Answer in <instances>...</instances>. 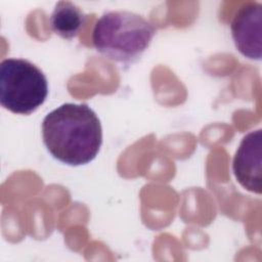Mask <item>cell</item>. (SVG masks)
I'll list each match as a JSON object with an SVG mask.
<instances>
[{"mask_svg":"<svg viewBox=\"0 0 262 262\" xmlns=\"http://www.w3.org/2000/svg\"><path fill=\"white\" fill-rule=\"evenodd\" d=\"M48 95L44 73L23 58H6L0 64V103L17 115H31Z\"/></svg>","mask_w":262,"mask_h":262,"instance_id":"cell-3","label":"cell"},{"mask_svg":"<svg viewBox=\"0 0 262 262\" xmlns=\"http://www.w3.org/2000/svg\"><path fill=\"white\" fill-rule=\"evenodd\" d=\"M236 49L245 57L260 60L262 57V4L244 3L235 12L230 25Z\"/></svg>","mask_w":262,"mask_h":262,"instance_id":"cell-4","label":"cell"},{"mask_svg":"<svg viewBox=\"0 0 262 262\" xmlns=\"http://www.w3.org/2000/svg\"><path fill=\"white\" fill-rule=\"evenodd\" d=\"M86 14L70 1H59L50 15L51 30L66 40H71L79 35L86 23Z\"/></svg>","mask_w":262,"mask_h":262,"instance_id":"cell-6","label":"cell"},{"mask_svg":"<svg viewBox=\"0 0 262 262\" xmlns=\"http://www.w3.org/2000/svg\"><path fill=\"white\" fill-rule=\"evenodd\" d=\"M232 171L236 181L247 190L262 192V130L248 133L241 141L233 161Z\"/></svg>","mask_w":262,"mask_h":262,"instance_id":"cell-5","label":"cell"},{"mask_svg":"<svg viewBox=\"0 0 262 262\" xmlns=\"http://www.w3.org/2000/svg\"><path fill=\"white\" fill-rule=\"evenodd\" d=\"M43 142L50 155L70 166L90 163L102 144V128L86 103H63L42 122Z\"/></svg>","mask_w":262,"mask_h":262,"instance_id":"cell-1","label":"cell"},{"mask_svg":"<svg viewBox=\"0 0 262 262\" xmlns=\"http://www.w3.org/2000/svg\"><path fill=\"white\" fill-rule=\"evenodd\" d=\"M156 28L143 16L126 10L103 13L95 23L92 43L104 57L125 64L137 61L149 47Z\"/></svg>","mask_w":262,"mask_h":262,"instance_id":"cell-2","label":"cell"}]
</instances>
